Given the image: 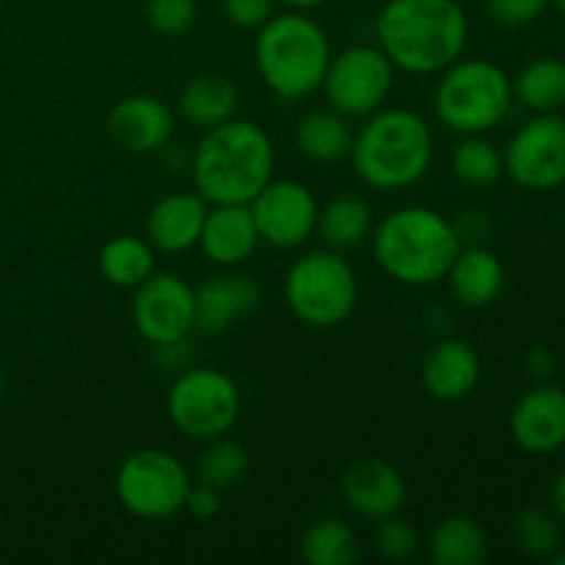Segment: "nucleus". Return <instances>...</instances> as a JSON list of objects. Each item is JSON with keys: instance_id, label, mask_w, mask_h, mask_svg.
Listing matches in <instances>:
<instances>
[{"instance_id": "obj_37", "label": "nucleus", "mask_w": 565, "mask_h": 565, "mask_svg": "<svg viewBox=\"0 0 565 565\" xmlns=\"http://www.w3.org/2000/svg\"><path fill=\"white\" fill-rule=\"evenodd\" d=\"M524 370H527V375L535 384L550 381L552 373H555V353L546 345H533L524 353Z\"/></svg>"}, {"instance_id": "obj_40", "label": "nucleus", "mask_w": 565, "mask_h": 565, "mask_svg": "<svg viewBox=\"0 0 565 565\" xmlns=\"http://www.w3.org/2000/svg\"><path fill=\"white\" fill-rule=\"evenodd\" d=\"M550 563H555V565H565V550L561 546V550L555 552V555H552V561Z\"/></svg>"}, {"instance_id": "obj_2", "label": "nucleus", "mask_w": 565, "mask_h": 565, "mask_svg": "<svg viewBox=\"0 0 565 565\" xmlns=\"http://www.w3.org/2000/svg\"><path fill=\"white\" fill-rule=\"evenodd\" d=\"M276 149L268 132L248 119L204 130L193 149V188L207 204H252L274 180Z\"/></svg>"}, {"instance_id": "obj_12", "label": "nucleus", "mask_w": 565, "mask_h": 565, "mask_svg": "<svg viewBox=\"0 0 565 565\" xmlns=\"http://www.w3.org/2000/svg\"><path fill=\"white\" fill-rule=\"evenodd\" d=\"M132 323H136V331L149 345H180L196 329L193 287L180 274L154 270L147 281L136 287Z\"/></svg>"}, {"instance_id": "obj_34", "label": "nucleus", "mask_w": 565, "mask_h": 565, "mask_svg": "<svg viewBox=\"0 0 565 565\" xmlns=\"http://www.w3.org/2000/svg\"><path fill=\"white\" fill-rule=\"evenodd\" d=\"M552 0H486L491 20L505 28H522L539 20Z\"/></svg>"}, {"instance_id": "obj_32", "label": "nucleus", "mask_w": 565, "mask_h": 565, "mask_svg": "<svg viewBox=\"0 0 565 565\" xmlns=\"http://www.w3.org/2000/svg\"><path fill=\"white\" fill-rule=\"evenodd\" d=\"M373 546L384 561L406 563L419 552V535L401 513H395V516H386L375 522Z\"/></svg>"}, {"instance_id": "obj_6", "label": "nucleus", "mask_w": 565, "mask_h": 565, "mask_svg": "<svg viewBox=\"0 0 565 565\" xmlns=\"http://www.w3.org/2000/svg\"><path fill=\"white\" fill-rule=\"evenodd\" d=\"M513 105V83L502 66L486 58H458L439 72L434 110L447 130L483 136L502 125Z\"/></svg>"}, {"instance_id": "obj_41", "label": "nucleus", "mask_w": 565, "mask_h": 565, "mask_svg": "<svg viewBox=\"0 0 565 565\" xmlns=\"http://www.w3.org/2000/svg\"><path fill=\"white\" fill-rule=\"evenodd\" d=\"M6 392V375H3V367H0V397H3Z\"/></svg>"}, {"instance_id": "obj_36", "label": "nucleus", "mask_w": 565, "mask_h": 565, "mask_svg": "<svg viewBox=\"0 0 565 565\" xmlns=\"http://www.w3.org/2000/svg\"><path fill=\"white\" fill-rule=\"evenodd\" d=\"M185 511L196 519H213L215 513H221V491L196 480L191 486V491H188Z\"/></svg>"}, {"instance_id": "obj_25", "label": "nucleus", "mask_w": 565, "mask_h": 565, "mask_svg": "<svg viewBox=\"0 0 565 565\" xmlns=\"http://www.w3.org/2000/svg\"><path fill=\"white\" fill-rule=\"evenodd\" d=\"M375 230L373 207L362 196H337L318 213V232L331 252H353Z\"/></svg>"}, {"instance_id": "obj_14", "label": "nucleus", "mask_w": 565, "mask_h": 565, "mask_svg": "<svg viewBox=\"0 0 565 565\" xmlns=\"http://www.w3.org/2000/svg\"><path fill=\"white\" fill-rule=\"evenodd\" d=\"M511 439L530 456H550L565 447V390L541 381L533 390L524 392L513 406Z\"/></svg>"}, {"instance_id": "obj_24", "label": "nucleus", "mask_w": 565, "mask_h": 565, "mask_svg": "<svg viewBox=\"0 0 565 565\" xmlns=\"http://www.w3.org/2000/svg\"><path fill=\"white\" fill-rule=\"evenodd\" d=\"M489 557V539L472 516L452 513L428 535V561L436 565H480Z\"/></svg>"}, {"instance_id": "obj_30", "label": "nucleus", "mask_w": 565, "mask_h": 565, "mask_svg": "<svg viewBox=\"0 0 565 565\" xmlns=\"http://www.w3.org/2000/svg\"><path fill=\"white\" fill-rule=\"evenodd\" d=\"M452 174L469 188H489L505 174L502 152L483 136H463L452 149Z\"/></svg>"}, {"instance_id": "obj_26", "label": "nucleus", "mask_w": 565, "mask_h": 565, "mask_svg": "<svg viewBox=\"0 0 565 565\" xmlns=\"http://www.w3.org/2000/svg\"><path fill=\"white\" fill-rule=\"evenodd\" d=\"M154 248L147 237L138 235H116L99 248V274L105 281L121 290H136L141 281L154 274Z\"/></svg>"}, {"instance_id": "obj_39", "label": "nucleus", "mask_w": 565, "mask_h": 565, "mask_svg": "<svg viewBox=\"0 0 565 565\" xmlns=\"http://www.w3.org/2000/svg\"><path fill=\"white\" fill-rule=\"evenodd\" d=\"M276 3L287 6L290 11H312L318 9V6H323L326 0H276Z\"/></svg>"}, {"instance_id": "obj_23", "label": "nucleus", "mask_w": 565, "mask_h": 565, "mask_svg": "<svg viewBox=\"0 0 565 565\" xmlns=\"http://www.w3.org/2000/svg\"><path fill=\"white\" fill-rule=\"evenodd\" d=\"M296 147L303 158L315 163H340L351 154L353 147L348 116L337 114L334 108L309 110L296 125Z\"/></svg>"}, {"instance_id": "obj_11", "label": "nucleus", "mask_w": 565, "mask_h": 565, "mask_svg": "<svg viewBox=\"0 0 565 565\" xmlns=\"http://www.w3.org/2000/svg\"><path fill=\"white\" fill-rule=\"evenodd\" d=\"M505 174L524 191H555L565 185V119L535 114L524 121L502 152Z\"/></svg>"}, {"instance_id": "obj_31", "label": "nucleus", "mask_w": 565, "mask_h": 565, "mask_svg": "<svg viewBox=\"0 0 565 565\" xmlns=\"http://www.w3.org/2000/svg\"><path fill=\"white\" fill-rule=\"evenodd\" d=\"M248 452L246 447L230 441L226 436L207 441V447L202 450L196 461V480L204 486H213V489L226 491L235 489L237 483H243L248 475Z\"/></svg>"}, {"instance_id": "obj_35", "label": "nucleus", "mask_w": 565, "mask_h": 565, "mask_svg": "<svg viewBox=\"0 0 565 565\" xmlns=\"http://www.w3.org/2000/svg\"><path fill=\"white\" fill-rule=\"evenodd\" d=\"M276 0H224L226 20L243 31H257L274 17Z\"/></svg>"}, {"instance_id": "obj_20", "label": "nucleus", "mask_w": 565, "mask_h": 565, "mask_svg": "<svg viewBox=\"0 0 565 565\" xmlns=\"http://www.w3.org/2000/svg\"><path fill=\"white\" fill-rule=\"evenodd\" d=\"M483 375L478 351L467 340H441L423 362V386L436 401H463L472 395Z\"/></svg>"}, {"instance_id": "obj_27", "label": "nucleus", "mask_w": 565, "mask_h": 565, "mask_svg": "<svg viewBox=\"0 0 565 565\" xmlns=\"http://www.w3.org/2000/svg\"><path fill=\"white\" fill-rule=\"evenodd\" d=\"M513 99L533 114H557L565 108V64L557 58H535L513 77Z\"/></svg>"}, {"instance_id": "obj_33", "label": "nucleus", "mask_w": 565, "mask_h": 565, "mask_svg": "<svg viewBox=\"0 0 565 565\" xmlns=\"http://www.w3.org/2000/svg\"><path fill=\"white\" fill-rule=\"evenodd\" d=\"M196 14V0H147L149 28L166 39H177L191 31Z\"/></svg>"}, {"instance_id": "obj_8", "label": "nucleus", "mask_w": 565, "mask_h": 565, "mask_svg": "<svg viewBox=\"0 0 565 565\" xmlns=\"http://www.w3.org/2000/svg\"><path fill=\"white\" fill-rule=\"evenodd\" d=\"M241 390L215 367H191L171 384L166 408L182 436L193 441H213L226 436L241 419Z\"/></svg>"}, {"instance_id": "obj_42", "label": "nucleus", "mask_w": 565, "mask_h": 565, "mask_svg": "<svg viewBox=\"0 0 565 565\" xmlns=\"http://www.w3.org/2000/svg\"><path fill=\"white\" fill-rule=\"evenodd\" d=\"M552 3H555V6H557V9H561V11H563V14H565V0H552Z\"/></svg>"}, {"instance_id": "obj_18", "label": "nucleus", "mask_w": 565, "mask_h": 565, "mask_svg": "<svg viewBox=\"0 0 565 565\" xmlns=\"http://www.w3.org/2000/svg\"><path fill=\"white\" fill-rule=\"evenodd\" d=\"M196 303V329L204 334H224L237 320L257 312L263 303V290L252 276H210L199 287H193Z\"/></svg>"}, {"instance_id": "obj_10", "label": "nucleus", "mask_w": 565, "mask_h": 565, "mask_svg": "<svg viewBox=\"0 0 565 565\" xmlns=\"http://www.w3.org/2000/svg\"><path fill=\"white\" fill-rule=\"evenodd\" d=\"M395 72L384 50L356 44L331 55L320 92L337 114L348 119H367L390 99Z\"/></svg>"}, {"instance_id": "obj_5", "label": "nucleus", "mask_w": 565, "mask_h": 565, "mask_svg": "<svg viewBox=\"0 0 565 565\" xmlns=\"http://www.w3.org/2000/svg\"><path fill=\"white\" fill-rule=\"evenodd\" d=\"M331 55L326 31L303 11L274 14L257 28L254 39L259 77L281 99H301L318 92Z\"/></svg>"}, {"instance_id": "obj_38", "label": "nucleus", "mask_w": 565, "mask_h": 565, "mask_svg": "<svg viewBox=\"0 0 565 565\" xmlns=\"http://www.w3.org/2000/svg\"><path fill=\"white\" fill-rule=\"evenodd\" d=\"M550 508L561 522H565V472L557 475L550 486Z\"/></svg>"}, {"instance_id": "obj_16", "label": "nucleus", "mask_w": 565, "mask_h": 565, "mask_svg": "<svg viewBox=\"0 0 565 565\" xmlns=\"http://www.w3.org/2000/svg\"><path fill=\"white\" fill-rule=\"evenodd\" d=\"M108 132L132 154L160 152L174 136V114L169 105L149 94H130L108 114Z\"/></svg>"}, {"instance_id": "obj_21", "label": "nucleus", "mask_w": 565, "mask_h": 565, "mask_svg": "<svg viewBox=\"0 0 565 565\" xmlns=\"http://www.w3.org/2000/svg\"><path fill=\"white\" fill-rule=\"evenodd\" d=\"M445 281L452 298L467 309H483L494 303L505 290V268L500 257L483 246H469L458 252L447 270Z\"/></svg>"}, {"instance_id": "obj_1", "label": "nucleus", "mask_w": 565, "mask_h": 565, "mask_svg": "<svg viewBox=\"0 0 565 565\" xmlns=\"http://www.w3.org/2000/svg\"><path fill=\"white\" fill-rule=\"evenodd\" d=\"M375 39L395 70L439 75L467 50L469 20L458 0H386Z\"/></svg>"}, {"instance_id": "obj_3", "label": "nucleus", "mask_w": 565, "mask_h": 565, "mask_svg": "<svg viewBox=\"0 0 565 565\" xmlns=\"http://www.w3.org/2000/svg\"><path fill=\"white\" fill-rule=\"evenodd\" d=\"M373 257L390 279L406 287L445 281L463 237L450 218L434 207L412 204L386 215L373 230Z\"/></svg>"}, {"instance_id": "obj_19", "label": "nucleus", "mask_w": 565, "mask_h": 565, "mask_svg": "<svg viewBox=\"0 0 565 565\" xmlns=\"http://www.w3.org/2000/svg\"><path fill=\"white\" fill-rule=\"evenodd\" d=\"M259 243L263 241L248 204H210L199 235V248L210 263L235 268L257 252Z\"/></svg>"}, {"instance_id": "obj_9", "label": "nucleus", "mask_w": 565, "mask_h": 565, "mask_svg": "<svg viewBox=\"0 0 565 565\" xmlns=\"http://www.w3.org/2000/svg\"><path fill=\"white\" fill-rule=\"evenodd\" d=\"M116 500L130 516L163 522L185 511L193 478L185 463L166 450H138L116 472Z\"/></svg>"}, {"instance_id": "obj_17", "label": "nucleus", "mask_w": 565, "mask_h": 565, "mask_svg": "<svg viewBox=\"0 0 565 565\" xmlns=\"http://www.w3.org/2000/svg\"><path fill=\"white\" fill-rule=\"evenodd\" d=\"M210 204L196 191L169 193L158 199L143 221V237L160 254H185L199 246Z\"/></svg>"}, {"instance_id": "obj_22", "label": "nucleus", "mask_w": 565, "mask_h": 565, "mask_svg": "<svg viewBox=\"0 0 565 565\" xmlns=\"http://www.w3.org/2000/svg\"><path fill=\"white\" fill-rule=\"evenodd\" d=\"M237 105H241L237 86L226 75H215V72L191 77L180 92L182 119L199 130H210V127L235 119Z\"/></svg>"}, {"instance_id": "obj_13", "label": "nucleus", "mask_w": 565, "mask_h": 565, "mask_svg": "<svg viewBox=\"0 0 565 565\" xmlns=\"http://www.w3.org/2000/svg\"><path fill=\"white\" fill-rule=\"evenodd\" d=\"M248 207H252L259 241L281 252L301 248L318 232V199L303 182L270 180Z\"/></svg>"}, {"instance_id": "obj_29", "label": "nucleus", "mask_w": 565, "mask_h": 565, "mask_svg": "<svg viewBox=\"0 0 565 565\" xmlns=\"http://www.w3.org/2000/svg\"><path fill=\"white\" fill-rule=\"evenodd\" d=\"M511 535L519 552L535 557V561H552V555L563 546L561 519L552 513V508H524V511H519L511 522Z\"/></svg>"}, {"instance_id": "obj_15", "label": "nucleus", "mask_w": 565, "mask_h": 565, "mask_svg": "<svg viewBox=\"0 0 565 565\" xmlns=\"http://www.w3.org/2000/svg\"><path fill=\"white\" fill-rule=\"evenodd\" d=\"M340 494L356 516L367 522L395 516L406 505V480L384 458H359L342 472Z\"/></svg>"}, {"instance_id": "obj_4", "label": "nucleus", "mask_w": 565, "mask_h": 565, "mask_svg": "<svg viewBox=\"0 0 565 565\" xmlns=\"http://www.w3.org/2000/svg\"><path fill=\"white\" fill-rule=\"evenodd\" d=\"M353 171L375 191L412 188L434 163V130L408 108H379L367 116L351 147Z\"/></svg>"}, {"instance_id": "obj_7", "label": "nucleus", "mask_w": 565, "mask_h": 565, "mask_svg": "<svg viewBox=\"0 0 565 565\" xmlns=\"http://www.w3.org/2000/svg\"><path fill=\"white\" fill-rule=\"evenodd\" d=\"M285 301L309 329H337L351 318L359 303L356 270L342 252H307L287 270Z\"/></svg>"}, {"instance_id": "obj_28", "label": "nucleus", "mask_w": 565, "mask_h": 565, "mask_svg": "<svg viewBox=\"0 0 565 565\" xmlns=\"http://www.w3.org/2000/svg\"><path fill=\"white\" fill-rule=\"evenodd\" d=\"M301 557L309 565H353L362 550L351 524L342 519H318L301 535Z\"/></svg>"}]
</instances>
